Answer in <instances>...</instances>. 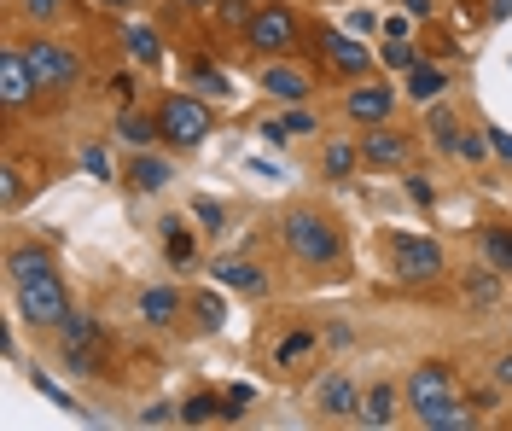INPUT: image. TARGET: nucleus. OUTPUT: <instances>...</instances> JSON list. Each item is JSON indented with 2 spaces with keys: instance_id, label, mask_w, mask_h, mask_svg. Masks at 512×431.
I'll return each instance as SVG.
<instances>
[{
  "instance_id": "obj_22",
  "label": "nucleus",
  "mask_w": 512,
  "mask_h": 431,
  "mask_svg": "<svg viewBox=\"0 0 512 431\" xmlns=\"http://www.w3.org/2000/svg\"><path fill=\"white\" fill-rule=\"evenodd\" d=\"M47 274H59V257H53V245H41V239H12V245H6V286L47 280Z\"/></svg>"
},
{
  "instance_id": "obj_16",
  "label": "nucleus",
  "mask_w": 512,
  "mask_h": 431,
  "mask_svg": "<svg viewBox=\"0 0 512 431\" xmlns=\"http://www.w3.org/2000/svg\"><path fill=\"white\" fill-rule=\"evenodd\" d=\"M175 175H181V164H175V152H169V146L128 152V169H123V181H128V193H134V199H152V193H163Z\"/></svg>"
},
{
  "instance_id": "obj_39",
  "label": "nucleus",
  "mask_w": 512,
  "mask_h": 431,
  "mask_svg": "<svg viewBox=\"0 0 512 431\" xmlns=\"http://www.w3.org/2000/svg\"><path fill=\"white\" fill-rule=\"evenodd\" d=\"M192 216H198V233H227V204L222 199H192Z\"/></svg>"
},
{
  "instance_id": "obj_3",
  "label": "nucleus",
  "mask_w": 512,
  "mask_h": 431,
  "mask_svg": "<svg viewBox=\"0 0 512 431\" xmlns=\"http://www.w3.org/2000/svg\"><path fill=\"white\" fill-rule=\"evenodd\" d=\"M152 111H158V129H163V146L169 152H198L216 134V100H204L192 88H169Z\"/></svg>"
},
{
  "instance_id": "obj_11",
  "label": "nucleus",
  "mask_w": 512,
  "mask_h": 431,
  "mask_svg": "<svg viewBox=\"0 0 512 431\" xmlns=\"http://www.w3.org/2000/svg\"><path fill=\"white\" fill-rule=\"evenodd\" d=\"M53 362H59V373H70V379H94V385H111V379H123V367H117V338L53 344Z\"/></svg>"
},
{
  "instance_id": "obj_47",
  "label": "nucleus",
  "mask_w": 512,
  "mask_h": 431,
  "mask_svg": "<svg viewBox=\"0 0 512 431\" xmlns=\"http://www.w3.org/2000/svg\"><path fill=\"white\" fill-rule=\"evenodd\" d=\"M111 88H117V100H123V105H134V94H140L134 70H117V76H111Z\"/></svg>"
},
{
  "instance_id": "obj_13",
  "label": "nucleus",
  "mask_w": 512,
  "mask_h": 431,
  "mask_svg": "<svg viewBox=\"0 0 512 431\" xmlns=\"http://www.w3.org/2000/svg\"><path fill=\"white\" fill-rule=\"evenodd\" d=\"M419 146H425V134H419V129L379 123V129H361V164H367V169H414Z\"/></svg>"
},
{
  "instance_id": "obj_18",
  "label": "nucleus",
  "mask_w": 512,
  "mask_h": 431,
  "mask_svg": "<svg viewBox=\"0 0 512 431\" xmlns=\"http://www.w3.org/2000/svg\"><path fill=\"white\" fill-rule=\"evenodd\" d=\"M466 129H472V123L460 117V105H448V94L425 105V123H419V134H425V146H431L437 158H454V164H460V140H466Z\"/></svg>"
},
{
  "instance_id": "obj_48",
  "label": "nucleus",
  "mask_w": 512,
  "mask_h": 431,
  "mask_svg": "<svg viewBox=\"0 0 512 431\" xmlns=\"http://www.w3.org/2000/svg\"><path fill=\"white\" fill-rule=\"evenodd\" d=\"M402 187H408V199H414V204H431V199H437V187H431L425 175H408Z\"/></svg>"
},
{
  "instance_id": "obj_24",
  "label": "nucleus",
  "mask_w": 512,
  "mask_h": 431,
  "mask_svg": "<svg viewBox=\"0 0 512 431\" xmlns=\"http://www.w3.org/2000/svg\"><path fill=\"white\" fill-rule=\"evenodd\" d=\"M448 82H454V76H448V65H443V59L419 53L414 65L402 70V100H414L419 111H425L431 100H443V94H448Z\"/></svg>"
},
{
  "instance_id": "obj_19",
  "label": "nucleus",
  "mask_w": 512,
  "mask_h": 431,
  "mask_svg": "<svg viewBox=\"0 0 512 431\" xmlns=\"http://www.w3.org/2000/svg\"><path fill=\"white\" fill-rule=\"evenodd\" d=\"M245 402H251L245 385H233V391H192V397L181 402V426H222V420H239Z\"/></svg>"
},
{
  "instance_id": "obj_2",
  "label": "nucleus",
  "mask_w": 512,
  "mask_h": 431,
  "mask_svg": "<svg viewBox=\"0 0 512 431\" xmlns=\"http://www.w3.org/2000/svg\"><path fill=\"white\" fill-rule=\"evenodd\" d=\"M18 47H24L35 82H41V100H70V94L88 88V59H82L76 47H64L59 35L35 30V35H18Z\"/></svg>"
},
{
  "instance_id": "obj_41",
  "label": "nucleus",
  "mask_w": 512,
  "mask_h": 431,
  "mask_svg": "<svg viewBox=\"0 0 512 431\" xmlns=\"http://www.w3.org/2000/svg\"><path fill=\"white\" fill-rule=\"evenodd\" d=\"M489 158H495V152H489V134H483V123H478V129H466V140H460V164L483 169Z\"/></svg>"
},
{
  "instance_id": "obj_34",
  "label": "nucleus",
  "mask_w": 512,
  "mask_h": 431,
  "mask_svg": "<svg viewBox=\"0 0 512 431\" xmlns=\"http://www.w3.org/2000/svg\"><path fill=\"white\" fill-rule=\"evenodd\" d=\"M478 257L512 280V222H489V228H478Z\"/></svg>"
},
{
  "instance_id": "obj_36",
  "label": "nucleus",
  "mask_w": 512,
  "mask_h": 431,
  "mask_svg": "<svg viewBox=\"0 0 512 431\" xmlns=\"http://www.w3.org/2000/svg\"><path fill=\"white\" fill-rule=\"evenodd\" d=\"M12 12H18V18H30L35 30H47V24H59V18L76 12V0H12Z\"/></svg>"
},
{
  "instance_id": "obj_25",
  "label": "nucleus",
  "mask_w": 512,
  "mask_h": 431,
  "mask_svg": "<svg viewBox=\"0 0 512 431\" xmlns=\"http://www.w3.org/2000/svg\"><path fill=\"white\" fill-rule=\"evenodd\" d=\"M414 420L425 431H472L483 420L478 408L466 402V391H448V397H437V402H425V408H414Z\"/></svg>"
},
{
  "instance_id": "obj_51",
  "label": "nucleus",
  "mask_w": 512,
  "mask_h": 431,
  "mask_svg": "<svg viewBox=\"0 0 512 431\" xmlns=\"http://www.w3.org/2000/svg\"><path fill=\"white\" fill-rule=\"evenodd\" d=\"M501 18H512V0H489V24H501Z\"/></svg>"
},
{
  "instance_id": "obj_21",
  "label": "nucleus",
  "mask_w": 512,
  "mask_h": 431,
  "mask_svg": "<svg viewBox=\"0 0 512 431\" xmlns=\"http://www.w3.org/2000/svg\"><path fill=\"white\" fill-rule=\"evenodd\" d=\"M402 408H408V397H402V385H390V379H379V385H367V391H361V408H355V426H361V431H390L396 420H402Z\"/></svg>"
},
{
  "instance_id": "obj_38",
  "label": "nucleus",
  "mask_w": 512,
  "mask_h": 431,
  "mask_svg": "<svg viewBox=\"0 0 512 431\" xmlns=\"http://www.w3.org/2000/svg\"><path fill=\"white\" fill-rule=\"evenodd\" d=\"M76 164L88 169V175H94V181H123V175H117V169H111V152H105V146H99V140H88V146H82V152H76Z\"/></svg>"
},
{
  "instance_id": "obj_29",
  "label": "nucleus",
  "mask_w": 512,
  "mask_h": 431,
  "mask_svg": "<svg viewBox=\"0 0 512 431\" xmlns=\"http://www.w3.org/2000/svg\"><path fill=\"white\" fill-rule=\"evenodd\" d=\"M320 117L309 111V105H280V111H268L262 123H256V134L268 140V146H286V140H303V134H315Z\"/></svg>"
},
{
  "instance_id": "obj_15",
  "label": "nucleus",
  "mask_w": 512,
  "mask_h": 431,
  "mask_svg": "<svg viewBox=\"0 0 512 431\" xmlns=\"http://www.w3.org/2000/svg\"><path fill=\"white\" fill-rule=\"evenodd\" d=\"M210 280L222 286V292H239V298H274V268H262L256 257H216L210 263Z\"/></svg>"
},
{
  "instance_id": "obj_46",
  "label": "nucleus",
  "mask_w": 512,
  "mask_h": 431,
  "mask_svg": "<svg viewBox=\"0 0 512 431\" xmlns=\"http://www.w3.org/2000/svg\"><path fill=\"white\" fill-rule=\"evenodd\" d=\"M489 379H495L501 391H512V344L501 350V356H495V362H489Z\"/></svg>"
},
{
  "instance_id": "obj_4",
  "label": "nucleus",
  "mask_w": 512,
  "mask_h": 431,
  "mask_svg": "<svg viewBox=\"0 0 512 431\" xmlns=\"http://www.w3.org/2000/svg\"><path fill=\"white\" fill-rule=\"evenodd\" d=\"M384 263L414 292H431V286L448 280V251H443V239H431V233H384Z\"/></svg>"
},
{
  "instance_id": "obj_43",
  "label": "nucleus",
  "mask_w": 512,
  "mask_h": 431,
  "mask_svg": "<svg viewBox=\"0 0 512 431\" xmlns=\"http://www.w3.org/2000/svg\"><path fill=\"white\" fill-rule=\"evenodd\" d=\"M419 53H431V59H443V65H448V59H454L460 47H454V41H448L443 30H425V41H419Z\"/></svg>"
},
{
  "instance_id": "obj_17",
  "label": "nucleus",
  "mask_w": 512,
  "mask_h": 431,
  "mask_svg": "<svg viewBox=\"0 0 512 431\" xmlns=\"http://www.w3.org/2000/svg\"><path fill=\"white\" fill-rule=\"evenodd\" d=\"M460 309H472V315H501V309H507V274L489 268L483 257L472 268H460Z\"/></svg>"
},
{
  "instance_id": "obj_44",
  "label": "nucleus",
  "mask_w": 512,
  "mask_h": 431,
  "mask_svg": "<svg viewBox=\"0 0 512 431\" xmlns=\"http://www.w3.org/2000/svg\"><path fill=\"white\" fill-rule=\"evenodd\" d=\"M466 402H472L478 414H489V408H501V385L489 379V385H478V391H466Z\"/></svg>"
},
{
  "instance_id": "obj_20",
  "label": "nucleus",
  "mask_w": 512,
  "mask_h": 431,
  "mask_svg": "<svg viewBox=\"0 0 512 431\" xmlns=\"http://www.w3.org/2000/svg\"><path fill=\"white\" fill-rule=\"evenodd\" d=\"M448 391H460V379H454V362H448V356H425V362H414V373L402 379L408 408H425V402L448 397Z\"/></svg>"
},
{
  "instance_id": "obj_27",
  "label": "nucleus",
  "mask_w": 512,
  "mask_h": 431,
  "mask_svg": "<svg viewBox=\"0 0 512 431\" xmlns=\"http://www.w3.org/2000/svg\"><path fill=\"white\" fill-rule=\"evenodd\" d=\"M320 344H326V338H320L315 327H286L280 338H274V344H268V367H280V373H297L303 362H315V356H320Z\"/></svg>"
},
{
  "instance_id": "obj_23",
  "label": "nucleus",
  "mask_w": 512,
  "mask_h": 431,
  "mask_svg": "<svg viewBox=\"0 0 512 431\" xmlns=\"http://www.w3.org/2000/svg\"><path fill=\"white\" fill-rule=\"evenodd\" d=\"M47 181H53V175H47V164L35 169V164H24V158L12 152V158H6V169H0V210H6V216H18V210L30 204V193H35V187H47Z\"/></svg>"
},
{
  "instance_id": "obj_49",
  "label": "nucleus",
  "mask_w": 512,
  "mask_h": 431,
  "mask_svg": "<svg viewBox=\"0 0 512 431\" xmlns=\"http://www.w3.org/2000/svg\"><path fill=\"white\" fill-rule=\"evenodd\" d=\"M396 6H402L408 18H419V24H431V18H437V0H396Z\"/></svg>"
},
{
  "instance_id": "obj_32",
  "label": "nucleus",
  "mask_w": 512,
  "mask_h": 431,
  "mask_svg": "<svg viewBox=\"0 0 512 431\" xmlns=\"http://www.w3.org/2000/svg\"><path fill=\"white\" fill-rule=\"evenodd\" d=\"M158 239H163V263L169 268H192L198 263V233L187 228V216H163Z\"/></svg>"
},
{
  "instance_id": "obj_10",
  "label": "nucleus",
  "mask_w": 512,
  "mask_h": 431,
  "mask_svg": "<svg viewBox=\"0 0 512 431\" xmlns=\"http://www.w3.org/2000/svg\"><path fill=\"white\" fill-rule=\"evenodd\" d=\"M0 105H6V117L18 123V117H30L35 105H47L41 100V82H35V70L30 59H24V47L18 41H6L0 47Z\"/></svg>"
},
{
  "instance_id": "obj_53",
  "label": "nucleus",
  "mask_w": 512,
  "mask_h": 431,
  "mask_svg": "<svg viewBox=\"0 0 512 431\" xmlns=\"http://www.w3.org/2000/svg\"><path fill=\"white\" fill-rule=\"evenodd\" d=\"M251 6H280V0H251Z\"/></svg>"
},
{
  "instance_id": "obj_1",
  "label": "nucleus",
  "mask_w": 512,
  "mask_h": 431,
  "mask_svg": "<svg viewBox=\"0 0 512 431\" xmlns=\"http://www.w3.org/2000/svg\"><path fill=\"white\" fill-rule=\"evenodd\" d=\"M280 251L303 280H338L350 268V233L320 204H291L280 216Z\"/></svg>"
},
{
  "instance_id": "obj_7",
  "label": "nucleus",
  "mask_w": 512,
  "mask_h": 431,
  "mask_svg": "<svg viewBox=\"0 0 512 431\" xmlns=\"http://www.w3.org/2000/svg\"><path fill=\"white\" fill-rule=\"evenodd\" d=\"M245 41V53H256V59H286V53H297V41H303V18L291 12L286 0L280 6H256L251 30L239 35Z\"/></svg>"
},
{
  "instance_id": "obj_33",
  "label": "nucleus",
  "mask_w": 512,
  "mask_h": 431,
  "mask_svg": "<svg viewBox=\"0 0 512 431\" xmlns=\"http://www.w3.org/2000/svg\"><path fill=\"white\" fill-rule=\"evenodd\" d=\"M88 338H111V327H105L99 309H70L59 321V332H53V344H88Z\"/></svg>"
},
{
  "instance_id": "obj_31",
  "label": "nucleus",
  "mask_w": 512,
  "mask_h": 431,
  "mask_svg": "<svg viewBox=\"0 0 512 431\" xmlns=\"http://www.w3.org/2000/svg\"><path fill=\"white\" fill-rule=\"evenodd\" d=\"M181 76H187L192 94H204V100H216V105H233V82H227L222 65H210V59L187 53V59H181Z\"/></svg>"
},
{
  "instance_id": "obj_37",
  "label": "nucleus",
  "mask_w": 512,
  "mask_h": 431,
  "mask_svg": "<svg viewBox=\"0 0 512 431\" xmlns=\"http://www.w3.org/2000/svg\"><path fill=\"white\" fill-rule=\"evenodd\" d=\"M210 12H216V24H222V30H239V35L251 30V18H256L251 0H216Z\"/></svg>"
},
{
  "instance_id": "obj_30",
  "label": "nucleus",
  "mask_w": 512,
  "mask_h": 431,
  "mask_svg": "<svg viewBox=\"0 0 512 431\" xmlns=\"http://www.w3.org/2000/svg\"><path fill=\"white\" fill-rule=\"evenodd\" d=\"M117 41H123V59L140 70V76L163 70V41H158V30H152V24H123V30H117Z\"/></svg>"
},
{
  "instance_id": "obj_40",
  "label": "nucleus",
  "mask_w": 512,
  "mask_h": 431,
  "mask_svg": "<svg viewBox=\"0 0 512 431\" xmlns=\"http://www.w3.org/2000/svg\"><path fill=\"white\" fill-rule=\"evenodd\" d=\"M192 321H198V332H222V298H216V292H198V298H192Z\"/></svg>"
},
{
  "instance_id": "obj_8",
  "label": "nucleus",
  "mask_w": 512,
  "mask_h": 431,
  "mask_svg": "<svg viewBox=\"0 0 512 431\" xmlns=\"http://www.w3.org/2000/svg\"><path fill=\"white\" fill-rule=\"evenodd\" d=\"M396 105H402V88L396 82H379V76H361V82H344V123L350 129H379V123H396Z\"/></svg>"
},
{
  "instance_id": "obj_6",
  "label": "nucleus",
  "mask_w": 512,
  "mask_h": 431,
  "mask_svg": "<svg viewBox=\"0 0 512 431\" xmlns=\"http://www.w3.org/2000/svg\"><path fill=\"white\" fill-rule=\"evenodd\" d=\"M76 309V298H70V286H64L59 274H47V280H24V286H12V315L24 321L30 332H59V321Z\"/></svg>"
},
{
  "instance_id": "obj_28",
  "label": "nucleus",
  "mask_w": 512,
  "mask_h": 431,
  "mask_svg": "<svg viewBox=\"0 0 512 431\" xmlns=\"http://www.w3.org/2000/svg\"><path fill=\"white\" fill-rule=\"evenodd\" d=\"M320 175L326 181H355L361 175V134H326L320 140Z\"/></svg>"
},
{
  "instance_id": "obj_5",
  "label": "nucleus",
  "mask_w": 512,
  "mask_h": 431,
  "mask_svg": "<svg viewBox=\"0 0 512 431\" xmlns=\"http://www.w3.org/2000/svg\"><path fill=\"white\" fill-rule=\"evenodd\" d=\"M315 59L320 70L332 76V82H361V76H379V53L361 41L355 30H344V24H315Z\"/></svg>"
},
{
  "instance_id": "obj_35",
  "label": "nucleus",
  "mask_w": 512,
  "mask_h": 431,
  "mask_svg": "<svg viewBox=\"0 0 512 431\" xmlns=\"http://www.w3.org/2000/svg\"><path fill=\"white\" fill-rule=\"evenodd\" d=\"M414 59H419V41H414V35H408V30H384V47H379V65L384 70H396V76H402Z\"/></svg>"
},
{
  "instance_id": "obj_9",
  "label": "nucleus",
  "mask_w": 512,
  "mask_h": 431,
  "mask_svg": "<svg viewBox=\"0 0 512 431\" xmlns=\"http://www.w3.org/2000/svg\"><path fill=\"white\" fill-rule=\"evenodd\" d=\"M256 88H262L274 105H309L320 94V70L303 65L297 53H286V59H262V65H256Z\"/></svg>"
},
{
  "instance_id": "obj_52",
  "label": "nucleus",
  "mask_w": 512,
  "mask_h": 431,
  "mask_svg": "<svg viewBox=\"0 0 512 431\" xmlns=\"http://www.w3.org/2000/svg\"><path fill=\"white\" fill-rule=\"evenodd\" d=\"M175 6H187V12H210L216 0H175Z\"/></svg>"
},
{
  "instance_id": "obj_14",
  "label": "nucleus",
  "mask_w": 512,
  "mask_h": 431,
  "mask_svg": "<svg viewBox=\"0 0 512 431\" xmlns=\"http://www.w3.org/2000/svg\"><path fill=\"white\" fill-rule=\"evenodd\" d=\"M309 408H315L320 420H344V426H355V408H361V385H355V373H344V367L320 373L315 385H309Z\"/></svg>"
},
{
  "instance_id": "obj_42",
  "label": "nucleus",
  "mask_w": 512,
  "mask_h": 431,
  "mask_svg": "<svg viewBox=\"0 0 512 431\" xmlns=\"http://www.w3.org/2000/svg\"><path fill=\"white\" fill-rule=\"evenodd\" d=\"M140 426H181V408L175 402H152V408H140Z\"/></svg>"
},
{
  "instance_id": "obj_45",
  "label": "nucleus",
  "mask_w": 512,
  "mask_h": 431,
  "mask_svg": "<svg viewBox=\"0 0 512 431\" xmlns=\"http://www.w3.org/2000/svg\"><path fill=\"white\" fill-rule=\"evenodd\" d=\"M483 134H489V152H495L501 164H512V134H507V129H495V123H483Z\"/></svg>"
},
{
  "instance_id": "obj_50",
  "label": "nucleus",
  "mask_w": 512,
  "mask_h": 431,
  "mask_svg": "<svg viewBox=\"0 0 512 431\" xmlns=\"http://www.w3.org/2000/svg\"><path fill=\"white\" fill-rule=\"evenodd\" d=\"M88 6H99V12H134L140 0H88Z\"/></svg>"
},
{
  "instance_id": "obj_12",
  "label": "nucleus",
  "mask_w": 512,
  "mask_h": 431,
  "mask_svg": "<svg viewBox=\"0 0 512 431\" xmlns=\"http://www.w3.org/2000/svg\"><path fill=\"white\" fill-rule=\"evenodd\" d=\"M128 309H134V321L146 332H169V327H181V315L192 309V298L175 280H152V286H134Z\"/></svg>"
},
{
  "instance_id": "obj_26",
  "label": "nucleus",
  "mask_w": 512,
  "mask_h": 431,
  "mask_svg": "<svg viewBox=\"0 0 512 431\" xmlns=\"http://www.w3.org/2000/svg\"><path fill=\"white\" fill-rule=\"evenodd\" d=\"M111 140H117V146H128V152L163 146L158 111H140V105H117V117H111Z\"/></svg>"
}]
</instances>
